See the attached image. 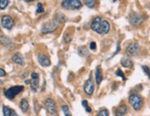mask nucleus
<instances>
[{"label":"nucleus","instance_id":"obj_4","mask_svg":"<svg viewBox=\"0 0 150 116\" xmlns=\"http://www.w3.org/2000/svg\"><path fill=\"white\" fill-rule=\"evenodd\" d=\"M62 6L68 10H77L82 8V3L77 0H64L62 2Z\"/></svg>","mask_w":150,"mask_h":116},{"label":"nucleus","instance_id":"obj_15","mask_svg":"<svg viewBox=\"0 0 150 116\" xmlns=\"http://www.w3.org/2000/svg\"><path fill=\"white\" fill-rule=\"evenodd\" d=\"M121 64L123 67H125V68H131V67H133V61L130 59L129 57L125 56V57L122 58Z\"/></svg>","mask_w":150,"mask_h":116},{"label":"nucleus","instance_id":"obj_10","mask_svg":"<svg viewBox=\"0 0 150 116\" xmlns=\"http://www.w3.org/2000/svg\"><path fill=\"white\" fill-rule=\"evenodd\" d=\"M1 23H2L3 28H5L6 30H11L13 26H14V21H13V18L8 15H6V16L2 17Z\"/></svg>","mask_w":150,"mask_h":116},{"label":"nucleus","instance_id":"obj_3","mask_svg":"<svg viewBox=\"0 0 150 116\" xmlns=\"http://www.w3.org/2000/svg\"><path fill=\"white\" fill-rule=\"evenodd\" d=\"M23 90H24L23 86H13V87L5 90V96L8 100H13L17 95L22 92Z\"/></svg>","mask_w":150,"mask_h":116},{"label":"nucleus","instance_id":"obj_28","mask_svg":"<svg viewBox=\"0 0 150 116\" xmlns=\"http://www.w3.org/2000/svg\"><path fill=\"white\" fill-rule=\"evenodd\" d=\"M44 11V8L42 6V4L41 2H39L37 4V10H36V13H38V14H40V13H42Z\"/></svg>","mask_w":150,"mask_h":116},{"label":"nucleus","instance_id":"obj_20","mask_svg":"<svg viewBox=\"0 0 150 116\" xmlns=\"http://www.w3.org/2000/svg\"><path fill=\"white\" fill-rule=\"evenodd\" d=\"M78 54H79L81 56H86V55H88V52L85 46H81V47H79V49H78Z\"/></svg>","mask_w":150,"mask_h":116},{"label":"nucleus","instance_id":"obj_37","mask_svg":"<svg viewBox=\"0 0 150 116\" xmlns=\"http://www.w3.org/2000/svg\"><path fill=\"white\" fill-rule=\"evenodd\" d=\"M0 84H2V81H0Z\"/></svg>","mask_w":150,"mask_h":116},{"label":"nucleus","instance_id":"obj_31","mask_svg":"<svg viewBox=\"0 0 150 116\" xmlns=\"http://www.w3.org/2000/svg\"><path fill=\"white\" fill-rule=\"evenodd\" d=\"M120 50H121V47H120V42H117V50H116V52H115V53L112 54V56H114L115 54H118L119 53V52H120Z\"/></svg>","mask_w":150,"mask_h":116},{"label":"nucleus","instance_id":"obj_19","mask_svg":"<svg viewBox=\"0 0 150 116\" xmlns=\"http://www.w3.org/2000/svg\"><path fill=\"white\" fill-rule=\"evenodd\" d=\"M39 88V77L38 79H31V90L36 92Z\"/></svg>","mask_w":150,"mask_h":116},{"label":"nucleus","instance_id":"obj_5","mask_svg":"<svg viewBox=\"0 0 150 116\" xmlns=\"http://www.w3.org/2000/svg\"><path fill=\"white\" fill-rule=\"evenodd\" d=\"M58 27V23L54 21V19H52V21H49L47 22H45L42 27V33L43 34H47V33H52L54 30H56Z\"/></svg>","mask_w":150,"mask_h":116},{"label":"nucleus","instance_id":"obj_8","mask_svg":"<svg viewBox=\"0 0 150 116\" xmlns=\"http://www.w3.org/2000/svg\"><path fill=\"white\" fill-rule=\"evenodd\" d=\"M45 108H46L47 112L51 114V116H57V110L55 106V102L52 99H46L44 102Z\"/></svg>","mask_w":150,"mask_h":116},{"label":"nucleus","instance_id":"obj_22","mask_svg":"<svg viewBox=\"0 0 150 116\" xmlns=\"http://www.w3.org/2000/svg\"><path fill=\"white\" fill-rule=\"evenodd\" d=\"M62 110H63V112H64V116H72L70 110H69V107L67 105H63L62 106Z\"/></svg>","mask_w":150,"mask_h":116},{"label":"nucleus","instance_id":"obj_25","mask_svg":"<svg viewBox=\"0 0 150 116\" xmlns=\"http://www.w3.org/2000/svg\"><path fill=\"white\" fill-rule=\"evenodd\" d=\"M95 4H96V1H93V0H87V1H85V5L89 8H93L95 6Z\"/></svg>","mask_w":150,"mask_h":116},{"label":"nucleus","instance_id":"obj_38","mask_svg":"<svg viewBox=\"0 0 150 116\" xmlns=\"http://www.w3.org/2000/svg\"><path fill=\"white\" fill-rule=\"evenodd\" d=\"M0 32H1V29H0Z\"/></svg>","mask_w":150,"mask_h":116},{"label":"nucleus","instance_id":"obj_34","mask_svg":"<svg viewBox=\"0 0 150 116\" xmlns=\"http://www.w3.org/2000/svg\"><path fill=\"white\" fill-rule=\"evenodd\" d=\"M39 108H40V106H39V104L36 102V103H35V110H36V112H37V113L39 112Z\"/></svg>","mask_w":150,"mask_h":116},{"label":"nucleus","instance_id":"obj_6","mask_svg":"<svg viewBox=\"0 0 150 116\" xmlns=\"http://www.w3.org/2000/svg\"><path fill=\"white\" fill-rule=\"evenodd\" d=\"M146 16L143 14H138V13L133 12L131 15L129 16V22L131 23L133 26H138L144 22Z\"/></svg>","mask_w":150,"mask_h":116},{"label":"nucleus","instance_id":"obj_11","mask_svg":"<svg viewBox=\"0 0 150 116\" xmlns=\"http://www.w3.org/2000/svg\"><path fill=\"white\" fill-rule=\"evenodd\" d=\"M38 61L40 63V64L43 67H48L51 66V60L50 58L42 53H40L38 54Z\"/></svg>","mask_w":150,"mask_h":116},{"label":"nucleus","instance_id":"obj_32","mask_svg":"<svg viewBox=\"0 0 150 116\" xmlns=\"http://www.w3.org/2000/svg\"><path fill=\"white\" fill-rule=\"evenodd\" d=\"M6 75V71L3 69V68H0V77H2V76H5Z\"/></svg>","mask_w":150,"mask_h":116},{"label":"nucleus","instance_id":"obj_36","mask_svg":"<svg viewBox=\"0 0 150 116\" xmlns=\"http://www.w3.org/2000/svg\"><path fill=\"white\" fill-rule=\"evenodd\" d=\"M25 84H27V85H29V84H30V80H25Z\"/></svg>","mask_w":150,"mask_h":116},{"label":"nucleus","instance_id":"obj_9","mask_svg":"<svg viewBox=\"0 0 150 116\" xmlns=\"http://www.w3.org/2000/svg\"><path fill=\"white\" fill-rule=\"evenodd\" d=\"M83 89H84V92L88 96H91L94 93L95 85H94L93 79H91V77H89L88 80H86V82H85V84H84Z\"/></svg>","mask_w":150,"mask_h":116},{"label":"nucleus","instance_id":"obj_7","mask_svg":"<svg viewBox=\"0 0 150 116\" xmlns=\"http://www.w3.org/2000/svg\"><path fill=\"white\" fill-rule=\"evenodd\" d=\"M139 52H140V46L137 42H130L126 46V53H127V54L131 55V56L138 55Z\"/></svg>","mask_w":150,"mask_h":116},{"label":"nucleus","instance_id":"obj_16","mask_svg":"<svg viewBox=\"0 0 150 116\" xmlns=\"http://www.w3.org/2000/svg\"><path fill=\"white\" fill-rule=\"evenodd\" d=\"M11 59H12L13 62L19 64V66H24V59H23V56L21 54H18V53L15 54L14 55L12 56Z\"/></svg>","mask_w":150,"mask_h":116},{"label":"nucleus","instance_id":"obj_24","mask_svg":"<svg viewBox=\"0 0 150 116\" xmlns=\"http://www.w3.org/2000/svg\"><path fill=\"white\" fill-rule=\"evenodd\" d=\"M9 4L8 0H0V9H5Z\"/></svg>","mask_w":150,"mask_h":116},{"label":"nucleus","instance_id":"obj_33","mask_svg":"<svg viewBox=\"0 0 150 116\" xmlns=\"http://www.w3.org/2000/svg\"><path fill=\"white\" fill-rule=\"evenodd\" d=\"M30 77H31V79H38V77H39V74H37V73H32L30 75Z\"/></svg>","mask_w":150,"mask_h":116},{"label":"nucleus","instance_id":"obj_13","mask_svg":"<svg viewBox=\"0 0 150 116\" xmlns=\"http://www.w3.org/2000/svg\"><path fill=\"white\" fill-rule=\"evenodd\" d=\"M127 112V106L122 104L115 110V116H125Z\"/></svg>","mask_w":150,"mask_h":116},{"label":"nucleus","instance_id":"obj_29","mask_svg":"<svg viewBox=\"0 0 150 116\" xmlns=\"http://www.w3.org/2000/svg\"><path fill=\"white\" fill-rule=\"evenodd\" d=\"M142 69H143V71H144V73L148 76V79H150V69H149V67L146 66H143Z\"/></svg>","mask_w":150,"mask_h":116},{"label":"nucleus","instance_id":"obj_30","mask_svg":"<svg viewBox=\"0 0 150 116\" xmlns=\"http://www.w3.org/2000/svg\"><path fill=\"white\" fill-rule=\"evenodd\" d=\"M89 48L91 50H96L97 49V44H96V42H91L90 44H89Z\"/></svg>","mask_w":150,"mask_h":116},{"label":"nucleus","instance_id":"obj_26","mask_svg":"<svg viewBox=\"0 0 150 116\" xmlns=\"http://www.w3.org/2000/svg\"><path fill=\"white\" fill-rule=\"evenodd\" d=\"M109 115L110 113L107 109H101L99 112V113H98V116H109Z\"/></svg>","mask_w":150,"mask_h":116},{"label":"nucleus","instance_id":"obj_35","mask_svg":"<svg viewBox=\"0 0 150 116\" xmlns=\"http://www.w3.org/2000/svg\"><path fill=\"white\" fill-rule=\"evenodd\" d=\"M11 116H18L17 113H16V112L15 111H12V113H11Z\"/></svg>","mask_w":150,"mask_h":116},{"label":"nucleus","instance_id":"obj_12","mask_svg":"<svg viewBox=\"0 0 150 116\" xmlns=\"http://www.w3.org/2000/svg\"><path fill=\"white\" fill-rule=\"evenodd\" d=\"M0 42H1L3 45H5L6 47H8V49L12 50V48L14 47V45H13L11 40L6 36H0Z\"/></svg>","mask_w":150,"mask_h":116},{"label":"nucleus","instance_id":"obj_14","mask_svg":"<svg viewBox=\"0 0 150 116\" xmlns=\"http://www.w3.org/2000/svg\"><path fill=\"white\" fill-rule=\"evenodd\" d=\"M102 79H103V76H102V71H101V68L100 66H97L96 67V71H95V79H96V82L98 85H100V83L102 81Z\"/></svg>","mask_w":150,"mask_h":116},{"label":"nucleus","instance_id":"obj_23","mask_svg":"<svg viewBox=\"0 0 150 116\" xmlns=\"http://www.w3.org/2000/svg\"><path fill=\"white\" fill-rule=\"evenodd\" d=\"M82 105L85 107V110H86V112H91V108H90L89 105H88V100H82Z\"/></svg>","mask_w":150,"mask_h":116},{"label":"nucleus","instance_id":"obj_27","mask_svg":"<svg viewBox=\"0 0 150 116\" xmlns=\"http://www.w3.org/2000/svg\"><path fill=\"white\" fill-rule=\"evenodd\" d=\"M115 75L116 76H121L122 77V79L125 81V80H126V79H125V76L123 75V73H122V71L120 69V68H118L116 70V72H115Z\"/></svg>","mask_w":150,"mask_h":116},{"label":"nucleus","instance_id":"obj_2","mask_svg":"<svg viewBox=\"0 0 150 116\" xmlns=\"http://www.w3.org/2000/svg\"><path fill=\"white\" fill-rule=\"evenodd\" d=\"M128 101L134 111H140L143 107V103H144V101H143V98L137 93H132L131 95H130Z\"/></svg>","mask_w":150,"mask_h":116},{"label":"nucleus","instance_id":"obj_17","mask_svg":"<svg viewBox=\"0 0 150 116\" xmlns=\"http://www.w3.org/2000/svg\"><path fill=\"white\" fill-rule=\"evenodd\" d=\"M67 17L66 15L64 14L62 12H57L55 14V17H54V21L59 24V23H64L67 21Z\"/></svg>","mask_w":150,"mask_h":116},{"label":"nucleus","instance_id":"obj_1","mask_svg":"<svg viewBox=\"0 0 150 116\" xmlns=\"http://www.w3.org/2000/svg\"><path fill=\"white\" fill-rule=\"evenodd\" d=\"M90 27H91V30L96 31L97 33L107 34L110 31V25L109 21H105V19H102L100 17H97L93 19L92 22H91Z\"/></svg>","mask_w":150,"mask_h":116},{"label":"nucleus","instance_id":"obj_21","mask_svg":"<svg viewBox=\"0 0 150 116\" xmlns=\"http://www.w3.org/2000/svg\"><path fill=\"white\" fill-rule=\"evenodd\" d=\"M12 110L8 106H3V114L4 116H11Z\"/></svg>","mask_w":150,"mask_h":116},{"label":"nucleus","instance_id":"obj_18","mask_svg":"<svg viewBox=\"0 0 150 116\" xmlns=\"http://www.w3.org/2000/svg\"><path fill=\"white\" fill-rule=\"evenodd\" d=\"M19 106H21V111H22L23 112H28V110H29V108H30L29 102H28V100H26V99H22V100H21Z\"/></svg>","mask_w":150,"mask_h":116}]
</instances>
